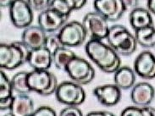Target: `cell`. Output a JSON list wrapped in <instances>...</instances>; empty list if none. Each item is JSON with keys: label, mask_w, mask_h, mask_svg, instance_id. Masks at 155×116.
Listing matches in <instances>:
<instances>
[{"label": "cell", "mask_w": 155, "mask_h": 116, "mask_svg": "<svg viewBox=\"0 0 155 116\" xmlns=\"http://www.w3.org/2000/svg\"><path fill=\"white\" fill-rule=\"evenodd\" d=\"M9 17L15 27L25 29L33 22V9L26 0H14L9 7Z\"/></svg>", "instance_id": "cell-9"}, {"label": "cell", "mask_w": 155, "mask_h": 116, "mask_svg": "<svg viewBox=\"0 0 155 116\" xmlns=\"http://www.w3.org/2000/svg\"><path fill=\"white\" fill-rule=\"evenodd\" d=\"M27 81L31 91L39 95L50 96L59 86L56 75L48 70H33L28 72Z\"/></svg>", "instance_id": "cell-4"}, {"label": "cell", "mask_w": 155, "mask_h": 116, "mask_svg": "<svg viewBox=\"0 0 155 116\" xmlns=\"http://www.w3.org/2000/svg\"><path fill=\"white\" fill-rule=\"evenodd\" d=\"M14 0H0V5L2 8H9Z\"/></svg>", "instance_id": "cell-36"}, {"label": "cell", "mask_w": 155, "mask_h": 116, "mask_svg": "<svg viewBox=\"0 0 155 116\" xmlns=\"http://www.w3.org/2000/svg\"><path fill=\"white\" fill-rule=\"evenodd\" d=\"M27 63L33 70H48L53 64V54L45 46L31 49Z\"/></svg>", "instance_id": "cell-15"}, {"label": "cell", "mask_w": 155, "mask_h": 116, "mask_svg": "<svg viewBox=\"0 0 155 116\" xmlns=\"http://www.w3.org/2000/svg\"><path fill=\"white\" fill-rule=\"evenodd\" d=\"M123 116H143L142 106H129L121 112Z\"/></svg>", "instance_id": "cell-27"}, {"label": "cell", "mask_w": 155, "mask_h": 116, "mask_svg": "<svg viewBox=\"0 0 155 116\" xmlns=\"http://www.w3.org/2000/svg\"><path fill=\"white\" fill-rule=\"evenodd\" d=\"M122 3L125 6L126 11H131L134 8H137L139 0H121Z\"/></svg>", "instance_id": "cell-31"}, {"label": "cell", "mask_w": 155, "mask_h": 116, "mask_svg": "<svg viewBox=\"0 0 155 116\" xmlns=\"http://www.w3.org/2000/svg\"><path fill=\"white\" fill-rule=\"evenodd\" d=\"M54 94L58 102L66 106H79L86 100V92L82 86L75 81H63L59 84Z\"/></svg>", "instance_id": "cell-6"}, {"label": "cell", "mask_w": 155, "mask_h": 116, "mask_svg": "<svg viewBox=\"0 0 155 116\" xmlns=\"http://www.w3.org/2000/svg\"><path fill=\"white\" fill-rule=\"evenodd\" d=\"M58 34L63 46L66 48L81 46L87 38V33L82 23L76 21L67 22L59 30Z\"/></svg>", "instance_id": "cell-7"}, {"label": "cell", "mask_w": 155, "mask_h": 116, "mask_svg": "<svg viewBox=\"0 0 155 116\" xmlns=\"http://www.w3.org/2000/svg\"><path fill=\"white\" fill-rule=\"evenodd\" d=\"M135 37L137 43L143 48L155 47V27L153 25L136 30Z\"/></svg>", "instance_id": "cell-20"}, {"label": "cell", "mask_w": 155, "mask_h": 116, "mask_svg": "<svg viewBox=\"0 0 155 116\" xmlns=\"http://www.w3.org/2000/svg\"><path fill=\"white\" fill-rule=\"evenodd\" d=\"M45 47L51 52V54H54L59 49V48L63 47V44L60 41L59 34L50 33L47 36L46 41H45Z\"/></svg>", "instance_id": "cell-25"}, {"label": "cell", "mask_w": 155, "mask_h": 116, "mask_svg": "<svg viewBox=\"0 0 155 116\" xmlns=\"http://www.w3.org/2000/svg\"><path fill=\"white\" fill-rule=\"evenodd\" d=\"M82 25L90 39L104 40L107 38L109 31V21L99 13H87L82 20Z\"/></svg>", "instance_id": "cell-8"}, {"label": "cell", "mask_w": 155, "mask_h": 116, "mask_svg": "<svg viewBox=\"0 0 155 116\" xmlns=\"http://www.w3.org/2000/svg\"><path fill=\"white\" fill-rule=\"evenodd\" d=\"M76 56V54L70 48L63 46L53 54V63L57 69L64 71L69 62Z\"/></svg>", "instance_id": "cell-21"}, {"label": "cell", "mask_w": 155, "mask_h": 116, "mask_svg": "<svg viewBox=\"0 0 155 116\" xmlns=\"http://www.w3.org/2000/svg\"><path fill=\"white\" fill-rule=\"evenodd\" d=\"M30 6L35 11L42 12L49 7L52 0H26Z\"/></svg>", "instance_id": "cell-26"}, {"label": "cell", "mask_w": 155, "mask_h": 116, "mask_svg": "<svg viewBox=\"0 0 155 116\" xmlns=\"http://www.w3.org/2000/svg\"><path fill=\"white\" fill-rule=\"evenodd\" d=\"M27 75H28V72L20 71L15 75H14V76L11 78L13 89L14 91H16L17 93L28 94L30 92H31V90L27 81Z\"/></svg>", "instance_id": "cell-22"}, {"label": "cell", "mask_w": 155, "mask_h": 116, "mask_svg": "<svg viewBox=\"0 0 155 116\" xmlns=\"http://www.w3.org/2000/svg\"><path fill=\"white\" fill-rule=\"evenodd\" d=\"M93 94L98 102L105 107H113L121 99V89L115 84H106L93 89Z\"/></svg>", "instance_id": "cell-13"}, {"label": "cell", "mask_w": 155, "mask_h": 116, "mask_svg": "<svg viewBox=\"0 0 155 116\" xmlns=\"http://www.w3.org/2000/svg\"><path fill=\"white\" fill-rule=\"evenodd\" d=\"M13 101H14V96L7 98H4V99H0V109H1V111L9 110L11 108V106H12Z\"/></svg>", "instance_id": "cell-30"}, {"label": "cell", "mask_w": 155, "mask_h": 116, "mask_svg": "<svg viewBox=\"0 0 155 116\" xmlns=\"http://www.w3.org/2000/svg\"><path fill=\"white\" fill-rule=\"evenodd\" d=\"M48 8L62 15L70 17L72 11L76 10V3L75 0H52Z\"/></svg>", "instance_id": "cell-23"}, {"label": "cell", "mask_w": 155, "mask_h": 116, "mask_svg": "<svg viewBox=\"0 0 155 116\" xmlns=\"http://www.w3.org/2000/svg\"><path fill=\"white\" fill-rule=\"evenodd\" d=\"M8 111V115H33V113L35 111L34 101L27 94L17 93V95L14 96L13 104L11 108Z\"/></svg>", "instance_id": "cell-16"}, {"label": "cell", "mask_w": 155, "mask_h": 116, "mask_svg": "<svg viewBox=\"0 0 155 116\" xmlns=\"http://www.w3.org/2000/svg\"><path fill=\"white\" fill-rule=\"evenodd\" d=\"M47 32L39 25H30L24 29L21 41L29 47L31 49L38 48L45 45Z\"/></svg>", "instance_id": "cell-17"}, {"label": "cell", "mask_w": 155, "mask_h": 116, "mask_svg": "<svg viewBox=\"0 0 155 116\" xmlns=\"http://www.w3.org/2000/svg\"><path fill=\"white\" fill-rule=\"evenodd\" d=\"M60 115L81 116L82 115V112H81V110L80 108H78L77 106H75V105H69L66 108H64L60 111Z\"/></svg>", "instance_id": "cell-29"}, {"label": "cell", "mask_w": 155, "mask_h": 116, "mask_svg": "<svg viewBox=\"0 0 155 116\" xmlns=\"http://www.w3.org/2000/svg\"><path fill=\"white\" fill-rule=\"evenodd\" d=\"M93 8L111 22L119 21L126 12L121 0H94Z\"/></svg>", "instance_id": "cell-10"}, {"label": "cell", "mask_w": 155, "mask_h": 116, "mask_svg": "<svg viewBox=\"0 0 155 116\" xmlns=\"http://www.w3.org/2000/svg\"><path fill=\"white\" fill-rule=\"evenodd\" d=\"M108 43L120 55L129 56L135 53L137 47V41L135 35L131 34L126 26L114 25L109 27L107 36Z\"/></svg>", "instance_id": "cell-3"}, {"label": "cell", "mask_w": 155, "mask_h": 116, "mask_svg": "<svg viewBox=\"0 0 155 116\" xmlns=\"http://www.w3.org/2000/svg\"><path fill=\"white\" fill-rule=\"evenodd\" d=\"M129 21L131 27L134 29V31L142 29L143 27L153 25V17L150 11L148 9L140 8V7H137L130 11Z\"/></svg>", "instance_id": "cell-18"}, {"label": "cell", "mask_w": 155, "mask_h": 116, "mask_svg": "<svg viewBox=\"0 0 155 116\" xmlns=\"http://www.w3.org/2000/svg\"><path fill=\"white\" fill-rule=\"evenodd\" d=\"M13 86L6 73L3 70L0 72V99L7 98L13 96Z\"/></svg>", "instance_id": "cell-24"}, {"label": "cell", "mask_w": 155, "mask_h": 116, "mask_svg": "<svg viewBox=\"0 0 155 116\" xmlns=\"http://www.w3.org/2000/svg\"><path fill=\"white\" fill-rule=\"evenodd\" d=\"M114 84L121 90L132 88L136 81V73L134 70L128 66H120L114 72Z\"/></svg>", "instance_id": "cell-19"}, {"label": "cell", "mask_w": 155, "mask_h": 116, "mask_svg": "<svg viewBox=\"0 0 155 116\" xmlns=\"http://www.w3.org/2000/svg\"><path fill=\"white\" fill-rule=\"evenodd\" d=\"M87 115L89 116H101V115H105V116H112L114 115L113 113L109 112V111H91L87 114Z\"/></svg>", "instance_id": "cell-33"}, {"label": "cell", "mask_w": 155, "mask_h": 116, "mask_svg": "<svg viewBox=\"0 0 155 116\" xmlns=\"http://www.w3.org/2000/svg\"><path fill=\"white\" fill-rule=\"evenodd\" d=\"M64 71L73 81L83 86L92 82L95 77V70L87 59L76 56L69 62Z\"/></svg>", "instance_id": "cell-5"}, {"label": "cell", "mask_w": 155, "mask_h": 116, "mask_svg": "<svg viewBox=\"0 0 155 116\" xmlns=\"http://www.w3.org/2000/svg\"><path fill=\"white\" fill-rule=\"evenodd\" d=\"M69 17L62 15L51 8H48L40 12L38 17V25L47 33H54L59 31L67 23Z\"/></svg>", "instance_id": "cell-11"}, {"label": "cell", "mask_w": 155, "mask_h": 116, "mask_svg": "<svg viewBox=\"0 0 155 116\" xmlns=\"http://www.w3.org/2000/svg\"><path fill=\"white\" fill-rule=\"evenodd\" d=\"M155 97L154 87L148 82H140L133 86L130 91V99L135 105L147 106Z\"/></svg>", "instance_id": "cell-14"}, {"label": "cell", "mask_w": 155, "mask_h": 116, "mask_svg": "<svg viewBox=\"0 0 155 116\" xmlns=\"http://www.w3.org/2000/svg\"><path fill=\"white\" fill-rule=\"evenodd\" d=\"M136 75L144 80L155 78V56L150 51H143L134 61Z\"/></svg>", "instance_id": "cell-12"}, {"label": "cell", "mask_w": 155, "mask_h": 116, "mask_svg": "<svg viewBox=\"0 0 155 116\" xmlns=\"http://www.w3.org/2000/svg\"><path fill=\"white\" fill-rule=\"evenodd\" d=\"M142 108H143V116H155V108L149 106V105H147V106H142Z\"/></svg>", "instance_id": "cell-32"}, {"label": "cell", "mask_w": 155, "mask_h": 116, "mask_svg": "<svg viewBox=\"0 0 155 116\" xmlns=\"http://www.w3.org/2000/svg\"><path fill=\"white\" fill-rule=\"evenodd\" d=\"M88 58L105 73H114L121 66L120 54L99 39H90L85 46Z\"/></svg>", "instance_id": "cell-1"}, {"label": "cell", "mask_w": 155, "mask_h": 116, "mask_svg": "<svg viewBox=\"0 0 155 116\" xmlns=\"http://www.w3.org/2000/svg\"><path fill=\"white\" fill-rule=\"evenodd\" d=\"M87 0H75L76 3V10L81 9L84 7V5L87 4Z\"/></svg>", "instance_id": "cell-35"}, {"label": "cell", "mask_w": 155, "mask_h": 116, "mask_svg": "<svg viewBox=\"0 0 155 116\" xmlns=\"http://www.w3.org/2000/svg\"><path fill=\"white\" fill-rule=\"evenodd\" d=\"M57 114L54 108L49 106H41L35 109L33 115L36 116H55Z\"/></svg>", "instance_id": "cell-28"}, {"label": "cell", "mask_w": 155, "mask_h": 116, "mask_svg": "<svg viewBox=\"0 0 155 116\" xmlns=\"http://www.w3.org/2000/svg\"><path fill=\"white\" fill-rule=\"evenodd\" d=\"M31 49L22 41H13L9 44L1 43L0 67L8 71L15 70L27 63Z\"/></svg>", "instance_id": "cell-2"}, {"label": "cell", "mask_w": 155, "mask_h": 116, "mask_svg": "<svg viewBox=\"0 0 155 116\" xmlns=\"http://www.w3.org/2000/svg\"><path fill=\"white\" fill-rule=\"evenodd\" d=\"M147 6L150 13L155 15V0H147Z\"/></svg>", "instance_id": "cell-34"}]
</instances>
